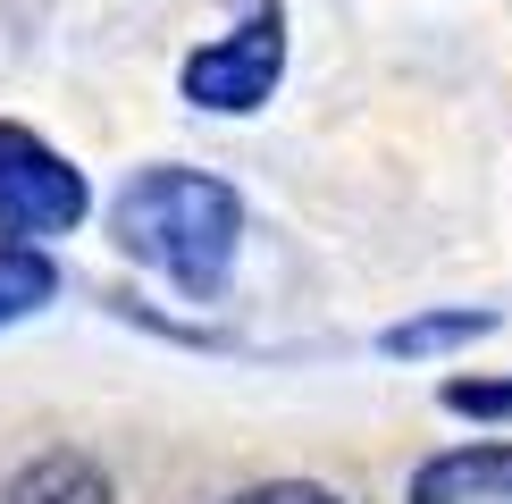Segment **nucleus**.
<instances>
[{
    "label": "nucleus",
    "instance_id": "1",
    "mask_svg": "<svg viewBox=\"0 0 512 504\" xmlns=\"http://www.w3.org/2000/svg\"><path fill=\"white\" fill-rule=\"evenodd\" d=\"M110 236L126 261L168 278L185 303H219L244 252V194L227 177H202V168H143L118 185Z\"/></svg>",
    "mask_w": 512,
    "mask_h": 504
},
{
    "label": "nucleus",
    "instance_id": "2",
    "mask_svg": "<svg viewBox=\"0 0 512 504\" xmlns=\"http://www.w3.org/2000/svg\"><path fill=\"white\" fill-rule=\"evenodd\" d=\"M227 9H236L244 26L202 42V51H185L177 93L194 101V110L244 118V110H261L277 93V76H286V9H277V0H227Z\"/></svg>",
    "mask_w": 512,
    "mask_h": 504
},
{
    "label": "nucleus",
    "instance_id": "3",
    "mask_svg": "<svg viewBox=\"0 0 512 504\" xmlns=\"http://www.w3.org/2000/svg\"><path fill=\"white\" fill-rule=\"evenodd\" d=\"M84 210H93L84 168L59 160L34 126L0 118V236H17V244L68 236V227H84Z\"/></svg>",
    "mask_w": 512,
    "mask_h": 504
},
{
    "label": "nucleus",
    "instance_id": "4",
    "mask_svg": "<svg viewBox=\"0 0 512 504\" xmlns=\"http://www.w3.org/2000/svg\"><path fill=\"white\" fill-rule=\"evenodd\" d=\"M412 504H512V446H454L412 471Z\"/></svg>",
    "mask_w": 512,
    "mask_h": 504
},
{
    "label": "nucleus",
    "instance_id": "5",
    "mask_svg": "<svg viewBox=\"0 0 512 504\" xmlns=\"http://www.w3.org/2000/svg\"><path fill=\"white\" fill-rule=\"evenodd\" d=\"M0 504H118V488H110V471H101L93 454H34L26 471L9 479V496Z\"/></svg>",
    "mask_w": 512,
    "mask_h": 504
},
{
    "label": "nucleus",
    "instance_id": "6",
    "mask_svg": "<svg viewBox=\"0 0 512 504\" xmlns=\"http://www.w3.org/2000/svg\"><path fill=\"white\" fill-rule=\"evenodd\" d=\"M479 336H496V311H420V320H395L387 336H378V353H395V362H420V353L479 345Z\"/></svg>",
    "mask_w": 512,
    "mask_h": 504
},
{
    "label": "nucleus",
    "instance_id": "7",
    "mask_svg": "<svg viewBox=\"0 0 512 504\" xmlns=\"http://www.w3.org/2000/svg\"><path fill=\"white\" fill-rule=\"evenodd\" d=\"M59 294V261L42 244H0V328L26 320V311H42Z\"/></svg>",
    "mask_w": 512,
    "mask_h": 504
},
{
    "label": "nucleus",
    "instance_id": "8",
    "mask_svg": "<svg viewBox=\"0 0 512 504\" xmlns=\"http://www.w3.org/2000/svg\"><path fill=\"white\" fill-rule=\"evenodd\" d=\"M437 404L454 420H512V378H445Z\"/></svg>",
    "mask_w": 512,
    "mask_h": 504
},
{
    "label": "nucleus",
    "instance_id": "9",
    "mask_svg": "<svg viewBox=\"0 0 512 504\" xmlns=\"http://www.w3.org/2000/svg\"><path fill=\"white\" fill-rule=\"evenodd\" d=\"M236 504H345V496H328V488H311V479H269V488H244Z\"/></svg>",
    "mask_w": 512,
    "mask_h": 504
}]
</instances>
